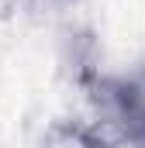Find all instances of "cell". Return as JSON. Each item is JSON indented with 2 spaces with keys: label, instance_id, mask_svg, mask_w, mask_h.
<instances>
[{
  "label": "cell",
  "instance_id": "6da1fadb",
  "mask_svg": "<svg viewBox=\"0 0 145 148\" xmlns=\"http://www.w3.org/2000/svg\"><path fill=\"white\" fill-rule=\"evenodd\" d=\"M52 148H97L86 134H79V131H66V134H55L52 138Z\"/></svg>",
  "mask_w": 145,
  "mask_h": 148
}]
</instances>
